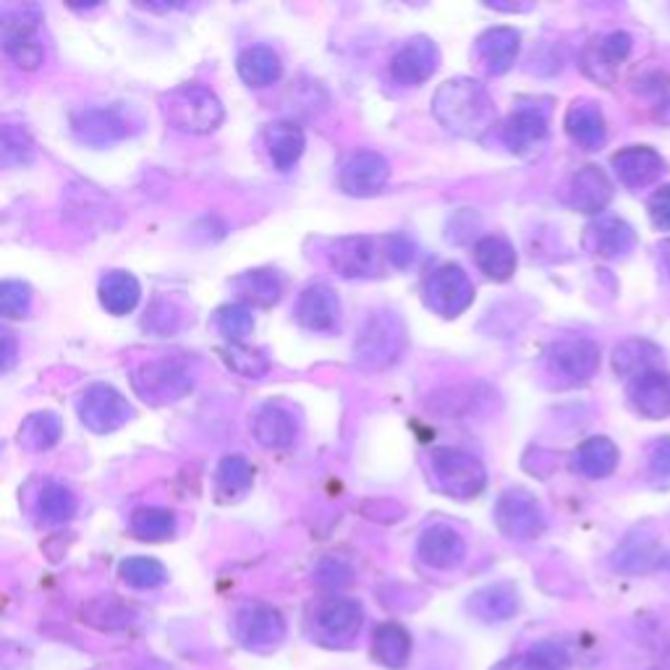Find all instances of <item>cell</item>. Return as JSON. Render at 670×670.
<instances>
[{
	"label": "cell",
	"instance_id": "cell-51",
	"mask_svg": "<svg viewBox=\"0 0 670 670\" xmlns=\"http://www.w3.org/2000/svg\"><path fill=\"white\" fill-rule=\"evenodd\" d=\"M649 476L658 487H670V438H660L649 448Z\"/></svg>",
	"mask_w": 670,
	"mask_h": 670
},
{
	"label": "cell",
	"instance_id": "cell-15",
	"mask_svg": "<svg viewBox=\"0 0 670 670\" xmlns=\"http://www.w3.org/2000/svg\"><path fill=\"white\" fill-rule=\"evenodd\" d=\"M391 178V163L375 150H359L354 155L343 163L341 176V189L351 197H372L377 191L385 189Z\"/></svg>",
	"mask_w": 670,
	"mask_h": 670
},
{
	"label": "cell",
	"instance_id": "cell-8",
	"mask_svg": "<svg viewBox=\"0 0 670 670\" xmlns=\"http://www.w3.org/2000/svg\"><path fill=\"white\" fill-rule=\"evenodd\" d=\"M136 123L119 106H92L81 108L72 116L74 140L92 150H106L134 134Z\"/></svg>",
	"mask_w": 670,
	"mask_h": 670
},
{
	"label": "cell",
	"instance_id": "cell-13",
	"mask_svg": "<svg viewBox=\"0 0 670 670\" xmlns=\"http://www.w3.org/2000/svg\"><path fill=\"white\" fill-rule=\"evenodd\" d=\"M548 364L565 383H586L600 367V347L584 336L558 338L548 349Z\"/></svg>",
	"mask_w": 670,
	"mask_h": 670
},
{
	"label": "cell",
	"instance_id": "cell-54",
	"mask_svg": "<svg viewBox=\"0 0 670 670\" xmlns=\"http://www.w3.org/2000/svg\"><path fill=\"white\" fill-rule=\"evenodd\" d=\"M0 341H3V372H11V367H13V362H17V341H13V333H9V330H3V338H0Z\"/></svg>",
	"mask_w": 670,
	"mask_h": 670
},
{
	"label": "cell",
	"instance_id": "cell-7",
	"mask_svg": "<svg viewBox=\"0 0 670 670\" xmlns=\"http://www.w3.org/2000/svg\"><path fill=\"white\" fill-rule=\"evenodd\" d=\"M76 414H79L81 425L95 435L116 432L134 419V409L127 396L108 383H95L81 391V396L76 398Z\"/></svg>",
	"mask_w": 670,
	"mask_h": 670
},
{
	"label": "cell",
	"instance_id": "cell-12",
	"mask_svg": "<svg viewBox=\"0 0 670 670\" xmlns=\"http://www.w3.org/2000/svg\"><path fill=\"white\" fill-rule=\"evenodd\" d=\"M237 639L254 652H271L286 637V620L281 611L265 603H246L233 618Z\"/></svg>",
	"mask_w": 670,
	"mask_h": 670
},
{
	"label": "cell",
	"instance_id": "cell-11",
	"mask_svg": "<svg viewBox=\"0 0 670 670\" xmlns=\"http://www.w3.org/2000/svg\"><path fill=\"white\" fill-rule=\"evenodd\" d=\"M385 246L383 239L370 237H347L338 239L328 249L330 267L341 275V278H377L383 273Z\"/></svg>",
	"mask_w": 670,
	"mask_h": 670
},
{
	"label": "cell",
	"instance_id": "cell-30",
	"mask_svg": "<svg viewBox=\"0 0 670 670\" xmlns=\"http://www.w3.org/2000/svg\"><path fill=\"white\" fill-rule=\"evenodd\" d=\"M267 155L278 171H292L307 147V136L294 121H278L265 134Z\"/></svg>",
	"mask_w": 670,
	"mask_h": 670
},
{
	"label": "cell",
	"instance_id": "cell-35",
	"mask_svg": "<svg viewBox=\"0 0 670 670\" xmlns=\"http://www.w3.org/2000/svg\"><path fill=\"white\" fill-rule=\"evenodd\" d=\"M662 351L655 343L645 341V338H628V341L618 343L613 351V370L620 377H639L645 372H652L655 364L660 362Z\"/></svg>",
	"mask_w": 670,
	"mask_h": 670
},
{
	"label": "cell",
	"instance_id": "cell-43",
	"mask_svg": "<svg viewBox=\"0 0 670 670\" xmlns=\"http://www.w3.org/2000/svg\"><path fill=\"white\" fill-rule=\"evenodd\" d=\"M184 325H186L184 307L176 299H168V296H161V299L152 301L142 320V328L157 338L174 336L184 328Z\"/></svg>",
	"mask_w": 670,
	"mask_h": 670
},
{
	"label": "cell",
	"instance_id": "cell-44",
	"mask_svg": "<svg viewBox=\"0 0 670 670\" xmlns=\"http://www.w3.org/2000/svg\"><path fill=\"white\" fill-rule=\"evenodd\" d=\"M0 161L6 168H22L34 161V140L24 127L6 123L0 131Z\"/></svg>",
	"mask_w": 670,
	"mask_h": 670
},
{
	"label": "cell",
	"instance_id": "cell-40",
	"mask_svg": "<svg viewBox=\"0 0 670 670\" xmlns=\"http://www.w3.org/2000/svg\"><path fill=\"white\" fill-rule=\"evenodd\" d=\"M131 535L144 542H163L171 540L178 529V519L171 508L161 506H142L131 514Z\"/></svg>",
	"mask_w": 670,
	"mask_h": 670
},
{
	"label": "cell",
	"instance_id": "cell-10",
	"mask_svg": "<svg viewBox=\"0 0 670 670\" xmlns=\"http://www.w3.org/2000/svg\"><path fill=\"white\" fill-rule=\"evenodd\" d=\"M495 524L510 540H535L540 537L548 519L535 495L527 490H506L495 503Z\"/></svg>",
	"mask_w": 670,
	"mask_h": 670
},
{
	"label": "cell",
	"instance_id": "cell-49",
	"mask_svg": "<svg viewBox=\"0 0 670 670\" xmlns=\"http://www.w3.org/2000/svg\"><path fill=\"white\" fill-rule=\"evenodd\" d=\"M595 51L600 55V64L613 68L628 58V53H631V37H628L626 32H611L607 37L600 40Z\"/></svg>",
	"mask_w": 670,
	"mask_h": 670
},
{
	"label": "cell",
	"instance_id": "cell-34",
	"mask_svg": "<svg viewBox=\"0 0 670 670\" xmlns=\"http://www.w3.org/2000/svg\"><path fill=\"white\" fill-rule=\"evenodd\" d=\"M61 435H64V425H61L58 414L53 411H34L24 419L19 427V446L30 453H45L58 446Z\"/></svg>",
	"mask_w": 670,
	"mask_h": 670
},
{
	"label": "cell",
	"instance_id": "cell-41",
	"mask_svg": "<svg viewBox=\"0 0 670 670\" xmlns=\"http://www.w3.org/2000/svg\"><path fill=\"white\" fill-rule=\"evenodd\" d=\"M34 514H37V521L47 524V527L72 521L76 514V495L66 485H61V482H47L40 490L37 503H34Z\"/></svg>",
	"mask_w": 670,
	"mask_h": 670
},
{
	"label": "cell",
	"instance_id": "cell-37",
	"mask_svg": "<svg viewBox=\"0 0 670 670\" xmlns=\"http://www.w3.org/2000/svg\"><path fill=\"white\" fill-rule=\"evenodd\" d=\"M254 482V469L244 455H223L218 464L216 472V493L218 501L231 503L239 501V497H244L249 490H252Z\"/></svg>",
	"mask_w": 670,
	"mask_h": 670
},
{
	"label": "cell",
	"instance_id": "cell-4",
	"mask_svg": "<svg viewBox=\"0 0 670 670\" xmlns=\"http://www.w3.org/2000/svg\"><path fill=\"white\" fill-rule=\"evenodd\" d=\"M406 351V328L396 312H372L364 320L354 343V356L362 367L385 370Z\"/></svg>",
	"mask_w": 670,
	"mask_h": 670
},
{
	"label": "cell",
	"instance_id": "cell-22",
	"mask_svg": "<svg viewBox=\"0 0 670 670\" xmlns=\"http://www.w3.org/2000/svg\"><path fill=\"white\" fill-rule=\"evenodd\" d=\"M611 199H613V184L600 165H584V168L571 178L569 205L573 210L586 212V216H595V212L605 210Z\"/></svg>",
	"mask_w": 670,
	"mask_h": 670
},
{
	"label": "cell",
	"instance_id": "cell-25",
	"mask_svg": "<svg viewBox=\"0 0 670 670\" xmlns=\"http://www.w3.org/2000/svg\"><path fill=\"white\" fill-rule=\"evenodd\" d=\"M469 613L485 624H501L519 613V592L510 584H490L469 597Z\"/></svg>",
	"mask_w": 670,
	"mask_h": 670
},
{
	"label": "cell",
	"instance_id": "cell-50",
	"mask_svg": "<svg viewBox=\"0 0 670 670\" xmlns=\"http://www.w3.org/2000/svg\"><path fill=\"white\" fill-rule=\"evenodd\" d=\"M385 246V257H388L391 267H398V271H406L414 260H417V244L404 233H391V237L383 239Z\"/></svg>",
	"mask_w": 670,
	"mask_h": 670
},
{
	"label": "cell",
	"instance_id": "cell-17",
	"mask_svg": "<svg viewBox=\"0 0 670 670\" xmlns=\"http://www.w3.org/2000/svg\"><path fill=\"white\" fill-rule=\"evenodd\" d=\"M252 435L254 440L267 451H281L288 448L299 435V419L292 406L281 404V400H271V404L260 406V411L252 419Z\"/></svg>",
	"mask_w": 670,
	"mask_h": 670
},
{
	"label": "cell",
	"instance_id": "cell-3",
	"mask_svg": "<svg viewBox=\"0 0 670 670\" xmlns=\"http://www.w3.org/2000/svg\"><path fill=\"white\" fill-rule=\"evenodd\" d=\"M131 385H134L136 396L152 406L174 404L195 388V370L186 359L178 356L147 359L131 372Z\"/></svg>",
	"mask_w": 670,
	"mask_h": 670
},
{
	"label": "cell",
	"instance_id": "cell-2",
	"mask_svg": "<svg viewBox=\"0 0 670 670\" xmlns=\"http://www.w3.org/2000/svg\"><path fill=\"white\" fill-rule=\"evenodd\" d=\"M161 113L168 127L184 134H212L226 119L223 102L202 85H182L161 95Z\"/></svg>",
	"mask_w": 670,
	"mask_h": 670
},
{
	"label": "cell",
	"instance_id": "cell-39",
	"mask_svg": "<svg viewBox=\"0 0 670 670\" xmlns=\"http://www.w3.org/2000/svg\"><path fill=\"white\" fill-rule=\"evenodd\" d=\"M81 620L87 626L100 628V631H116V628H127L136 620V613L127 603L116 597H92L81 605Z\"/></svg>",
	"mask_w": 670,
	"mask_h": 670
},
{
	"label": "cell",
	"instance_id": "cell-47",
	"mask_svg": "<svg viewBox=\"0 0 670 670\" xmlns=\"http://www.w3.org/2000/svg\"><path fill=\"white\" fill-rule=\"evenodd\" d=\"M218 333L231 343H241L254 330V315L246 304H223L216 312Z\"/></svg>",
	"mask_w": 670,
	"mask_h": 670
},
{
	"label": "cell",
	"instance_id": "cell-6",
	"mask_svg": "<svg viewBox=\"0 0 670 670\" xmlns=\"http://www.w3.org/2000/svg\"><path fill=\"white\" fill-rule=\"evenodd\" d=\"M40 22H43V11L37 6H22L13 9L0 22V40H3V51L19 68H37L45 61V45L40 43Z\"/></svg>",
	"mask_w": 670,
	"mask_h": 670
},
{
	"label": "cell",
	"instance_id": "cell-27",
	"mask_svg": "<svg viewBox=\"0 0 670 670\" xmlns=\"http://www.w3.org/2000/svg\"><path fill=\"white\" fill-rule=\"evenodd\" d=\"M474 262L485 278L503 283L510 281L516 273V249L503 237H482L474 244Z\"/></svg>",
	"mask_w": 670,
	"mask_h": 670
},
{
	"label": "cell",
	"instance_id": "cell-42",
	"mask_svg": "<svg viewBox=\"0 0 670 670\" xmlns=\"http://www.w3.org/2000/svg\"><path fill=\"white\" fill-rule=\"evenodd\" d=\"M223 364L231 372H237L239 377L246 380H260L271 372V359L265 356V351L246 347V343H228L226 349L218 351Z\"/></svg>",
	"mask_w": 670,
	"mask_h": 670
},
{
	"label": "cell",
	"instance_id": "cell-16",
	"mask_svg": "<svg viewBox=\"0 0 670 670\" xmlns=\"http://www.w3.org/2000/svg\"><path fill=\"white\" fill-rule=\"evenodd\" d=\"M294 317L301 328L312 330V333H333L341 322V301L330 286L312 283L296 299Z\"/></svg>",
	"mask_w": 670,
	"mask_h": 670
},
{
	"label": "cell",
	"instance_id": "cell-33",
	"mask_svg": "<svg viewBox=\"0 0 670 670\" xmlns=\"http://www.w3.org/2000/svg\"><path fill=\"white\" fill-rule=\"evenodd\" d=\"M611 563L620 573H647L660 563V545L647 531H637L613 552Z\"/></svg>",
	"mask_w": 670,
	"mask_h": 670
},
{
	"label": "cell",
	"instance_id": "cell-1",
	"mask_svg": "<svg viewBox=\"0 0 670 670\" xmlns=\"http://www.w3.org/2000/svg\"><path fill=\"white\" fill-rule=\"evenodd\" d=\"M432 113L448 134L476 140L493 127L495 106L480 81L455 76L438 87L432 98Z\"/></svg>",
	"mask_w": 670,
	"mask_h": 670
},
{
	"label": "cell",
	"instance_id": "cell-21",
	"mask_svg": "<svg viewBox=\"0 0 670 670\" xmlns=\"http://www.w3.org/2000/svg\"><path fill=\"white\" fill-rule=\"evenodd\" d=\"M628 400H631V409L645 419L670 417V375L652 370L634 377L628 385Z\"/></svg>",
	"mask_w": 670,
	"mask_h": 670
},
{
	"label": "cell",
	"instance_id": "cell-45",
	"mask_svg": "<svg viewBox=\"0 0 670 670\" xmlns=\"http://www.w3.org/2000/svg\"><path fill=\"white\" fill-rule=\"evenodd\" d=\"M119 573H121L123 582H127L129 586H134V590H155V586H161L165 579H168L165 565L147 556H134V558H127V561H121Z\"/></svg>",
	"mask_w": 670,
	"mask_h": 670
},
{
	"label": "cell",
	"instance_id": "cell-56",
	"mask_svg": "<svg viewBox=\"0 0 670 670\" xmlns=\"http://www.w3.org/2000/svg\"><path fill=\"white\" fill-rule=\"evenodd\" d=\"M150 670H155V668H150Z\"/></svg>",
	"mask_w": 670,
	"mask_h": 670
},
{
	"label": "cell",
	"instance_id": "cell-32",
	"mask_svg": "<svg viewBox=\"0 0 670 670\" xmlns=\"http://www.w3.org/2000/svg\"><path fill=\"white\" fill-rule=\"evenodd\" d=\"M233 292L239 294L241 304H252V307L271 309L281 301L283 283L275 271H249L233 278Z\"/></svg>",
	"mask_w": 670,
	"mask_h": 670
},
{
	"label": "cell",
	"instance_id": "cell-46",
	"mask_svg": "<svg viewBox=\"0 0 670 670\" xmlns=\"http://www.w3.org/2000/svg\"><path fill=\"white\" fill-rule=\"evenodd\" d=\"M565 668H569V655H565L558 645L548 641V645H537L529 655H524V658L503 660L501 666H495L493 670H565Z\"/></svg>",
	"mask_w": 670,
	"mask_h": 670
},
{
	"label": "cell",
	"instance_id": "cell-14",
	"mask_svg": "<svg viewBox=\"0 0 670 670\" xmlns=\"http://www.w3.org/2000/svg\"><path fill=\"white\" fill-rule=\"evenodd\" d=\"M440 66V51L430 37H411L391 58V79L398 87L425 85Z\"/></svg>",
	"mask_w": 670,
	"mask_h": 670
},
{
	"label": "cell",
	"instance_id": "cell-52",
	"mask_svg": "<svg viewBox=\"0 0 670 670\" xmlns=\"http://www.w3.org/2000/svg\"><path fill=\"white\" fill-rule=\"evenodd\" d=\"M317 582L322 586H330V590H338V586L351 582V569L347 563L336 561V558H325V561L317 565Z\"/></svg>",
	"mask_w": 670,
	"mask_h": 670
},
{
	"label": "cell",
	"instance_id": "cell-29",
	"mask_svg": "<svg viewBox=\"0 0 670 670\" xmlns=\"http://www.w3.org/2000/svg\"><path fill=\"white\" fill-rule=\"evenodd\" d=\"M237 68H239L241 79H244V85L254 87V89L273 87L283 74L281 55L275 53L271 45L246 47V51L239 55Z\"/></svg>",
	"mask_w": 670,
	"mask_h": 670
},
{
	"label": "cell",
	"instance_id": "cell-5",
	"mask_svg": "<svg viewBox=\"0 0 670 670\" xmlns=\"http://www.w3.org/2000/svg\"><path fill=\"white\" fill-rule=\"evenodd\" d=\"M430 476L443 495L469 501L487 487V469L461 448H435L430 453Z\"/></svg>",
	"mask_w": 670,
	"mask_h": 670
},
{
	"label": "cell",
	"instance_id": "cell-9",
	"mask_svg": "<svg viewBox=\"0 0 670 670\" xmlns=\"http://www.w3.org/2000/svg\"><path fill=\"white\" fill-rule=\"evenodd\" d=\"M425 301L435 315L453 320L461 312H466L474 301V283L469 278L466 271L461 265H448L435 267L425 281Z\"/></svg>",
	"mask_w": 670,
	"mask_h": 670
},
{
	"label": "cell",
	"instance_id": "cell-55",
	"mask_svg": "<svg viewBox=\"0 0 670 670\" xmlns=\"http://www.w3.org/2000/svg\"><path fill=\"white\" fill-rule=\"evenodd\" d=\"M662 252H666V267H668V273H670V241H666V244H662Z\"/></svg>",
	"mask_w": 670,
	"mask_h": 670
},
{
	"label": "cell",
	"instance_id": "cell-38",
	"mask_svg": "<svg viewBox=\"0 0 670 670\" xmlns=\"http://www.w3.org/2000/svg\"><path fill=\"white\" fill-rule=\"evenodd\" d=\"M637 244V233L634 228L620 218H605L597 226H592V246L600 257L616 260L624 257Z\"/></svg>",
	"mask_w": 670,
	"mask_h": 670
},
{
	"label": "cell",
	"instance_id": "cell-19",
	"mask_svg": "<svg viewBox=\"0 0 670 670\" xmlns=\"http://www.w3.org/2000/svg\"><path fill=\"white\" fill-rule=\"evenodd\" d=\"M548 140V113L537 106H521L503 123V142L516 155H527Z\"/></svg>",
	"mask_w": 670,
	"mask_h": 670
},
{
	"label": "cell",
	"instance_id": "cell-28",
	"mask_svg": "<svg viewBox=\"0 0 670 670\" xmlns=\"http://www.w3.org/2000/svg\"><path fill=\"white\" fill-rule=\"evenodd\" d=\"M98 296L102 307H106V312L123 317L136 309V304L142 299V286L140 281L127 271H110L100 278Z\"/></svg>",
	"mask_w": 670,
	"mask_h": 670
},
{
	"label": "cell",
	"instance_id": "cell-31",
	"mask_svg": "<svg viewBox=\"0 0 670 670\" xmlns=\"http://www.w3.org/2000/svg\"><path fill=\"white\" fill-rule=\"evenodd\" d=\"M573 466L586 480H605L616 472L618 448L607 438H590L573 453Z\"/></svg>",
	"mask_w": 670,
	"mask_h": 670
},
{
	"label": "cell",
	"instance_id": "cell-36",
	"mask_svg": "<svg viewBox=\"0 0 670 670\" xmlns=\"http://www.w3.org/2000/svg\"><path fill=\"white\" fill-rule=\"evenodd\" d=\"M372 652L375 660L385 668H406V662L411 658V637L404 626L398 624H383L375 628V637H372Z\"/></svg>",
	"mask_w": 670,
	"mask_h": 670
},
{
	"label": "cell",
	"instance_id": "cell-26",
	"mask_svg": "<svg viewBox=\"0 0 670 670\" xmlns=\"http://www.w3.org/2000/svg\"><path fill=\"white\" fill-rule=\"evenodd\" d=\"M565 131H569V136L579 144V147L600 150L607 136L603 110L590 100L573 102L569 113H565Z\"/></svg>",
	"mask_w": 670,
	"mask_h": 670
},
{
	"label": "cell",
	"instance_id": "cell-48",
	"mask_svg": "<svg viewBox=\"0 0 670 670\" xmlns=\"http://www.w3.org/2000/svg\"><path fill=\"white\" fill-rule=\"evenodd\" d=\"M32 309V288L24 281H3L0 286V312L9 320L26 317Z\"/></svg>",
	"mask_w": 670,
	"mask_h": 670
},
{
	"label": "cell",
	"instance_id": "cell-24",
	"mask_svg": "<svg viewBox=\"0 0 670 670\" xmlns=\"http://www.w3.org/2000/svg\"><path fill=\"white\" fill-rule=\"evenodd\" d=\"M364 613L356 600L349 597H333L322 603L315 613L317 631L328 639H349L362 628Z\"/></svg>",
	"mask_w": 670,
	"mask_h": 670
},
{
	"label": "cell",
	"instance_id": "cell-20",
	"mask_svg": "<svg viewBox=\"0 0 670 670\" xmlns=\"http://www.w3.org/2000/svg\"><path fill=\"white\" fill-rule=\"evenodd\" d=\"M521 53V34L514 26H490L487 32L480 34L476 40V55H480L482 66L487 74L501 76L514 68L516 58Z\"/></svg>",
	"mask_w": 670,
	"mask_h": 670
},
{
	"label": "cell",
	"instance_id": "cell-53",
	"mask_svg": "<svg viewBox=\"0 0 670 670\" xmlns=\"http://www.w3.org/2000/svg\"><path fill=\"white\" fill-rule=\"evenodd\" d=\"M649 220H652L655 228H660V231H670V184L662 186V189L655 191L652 197H649Z\"/></svg>",
	"mask_w": 670,
	"mask_h": 670
},
{
	"label": "cell",
	"instance_id": "cell-23",
	"mask_svg": "<svg viewBox=\"0 0 670 670\" xmlns=\"http://www.w3.org/2000/svg\"><path fill=\"white\" fill-rule=\"evenodd\" d=\"M613 171L628 189H641L658 182L666 163L652 147H626L613 155Z\"/></svg>",
	"mask_w": 670,
	"mask_h": 670
},
{
	"label": "cell",
	"instance_id": "cell-18",
	"mask_svg": "<svg viewBox=\"0 0 670 670\" xmlns=\"http://www.w3.org/2000/svg\"><path fill=\"white\" fill-rule=\"evenodd\" d=\"M417 552L432 569H455L466 558V540L448 524H432L419 537Z\"/></svg>",
	"mask_w": 670,
	"mask_h": 670
}]
</instances>
